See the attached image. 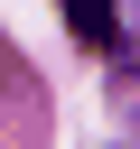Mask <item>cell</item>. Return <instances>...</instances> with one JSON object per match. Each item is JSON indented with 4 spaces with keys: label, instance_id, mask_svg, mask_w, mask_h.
Instances as JSON below:
<instances>
[{
    "label": "cell",
    "instance_id": "obj_1",
    "mask_svg": "<svg viewBox=\"0 0 140 149\" xmlns=\"http://www.w3.org/2000/svg\"><path fill=\"white\" fill-rule=\"evenodd\" d=\"M56 9H65L75 47H93V56H112V47H121V9H112V0H56Z\"/></svg>",
    "mask_w": 140,
    "mask_h": 149
}]
</instances>
